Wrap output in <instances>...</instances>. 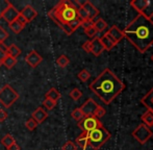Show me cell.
I'll list each match as a JSON object with an SVG mask.
<instances>
[{
  "label": "cell",
  "instance_id": "obj_34",
  "mask_svg": "<svg viewBox=\"0 0 153 150\" xmlns=\"http://www.w3.org/2000/svg\"><path fill=\"white\" fill-rule=\"evenodd\" d=\"M43 104H44V106L47 108V110H49V111H51V110H53V108L56 106V102L55 101H52V100H50V99H46L45 98V100H44V102H43Z\"/></svg>",
  "mask_w": 153,
  "mask_h": 150
},
{
  "label": "cell",
  "instance_id": "obj_16",
  "mask_svg": "<svg viewBox=\"0 0 153 150\" xmlns=\"http://www.w3.org/2000/svg\"><path fill=\"white\" fill-rule=\"evenodd\" d=\"M47 117H48V113H47L43 108H38L33 113H32L31 118L38 124H41L47 119Z\"/></svg>",
  "mask_w": 153,
  "mask_h": 150
},
{
  "label": "cell",
  "instance_id": "obj_36",
  "mask_svg": "<svg viewBox=\"0 0 153 150\" xmlns=\"http://www.w3.org/2000/svg\"><path fill=\"white\" fill-rule=\"evenodd\" d=\"M105 114H106L105 108H103V106L99 105L98 108H97L96 112H95V114H94V117H96L97 119H100V118H102L103 116H105Z\"/></svg>",
  "mask_w": 153,
  "mask_h": 150
},
{
  "label": "cell",
  "instance_id": "obj_2",
  "mask_svg": "<svg viewBox=\"0 0 153 150\" xmlns=\"http://www.w3.org/2000/svg\"><path fill=\"white\" fill-rule=\"evenodd\" d=\"M89 88L103 103L109 104L124 91L125 83L106 68L90 83Z\"/></svg>",
  "mask_w": 153,
  "mask_h": 150
},
{
  "label": "cell",
  "instance_id": "obj_26",
  "mask_svg": "<svg viewBox=\"0 0 153 150\" xmlns=\"http://www.w3.org/2000/svg\"><path fill=\"white\" fill-rule=\"evenodd\" d=\"M16 64H17V59H14V57L6 54V56L4 57V59H3V64H2V65L5 66L7 69H12Z\"/></svg>",
  "mask_w": 153,
  "mask_h": 150
},
{
  "label": "cell",
  "instance_id": "obj_35",
  "mask_svg": "<svg viewBox=\"0 0 153 150\" xmlns=\"http://www.w3.org/2000/svg\"><path fill=\"white\" fill-rule=\"evenodd\" d=\"M62 150H77V146L74 144V142L68 141V142H66L62 145Z\"/></svg>",
  "mask_w": 153,
  "mask_h": 150
},
{
  "label": "cell",
  "instance_id": "obj_30",
  "mask_svg": "<svg viewBox=\"0 0 153 150\" xmlns=\"http://www.w3.org/2000/svg\"><path fill=\"white\" fill-rule=\"evenodd\" d=\"M70 97L72 98L74 101H77V100H79L81 98V96H82V92L80 91L79 89H77V88H75V89H73L72 91L70 92Z\"/></svg>",
  "mask_w": 153,
  "mask_h": 150
},
{
  "label": "cell",
  "instance_id": "obj_24",
  "mask_svg": "<svg viewBox=\"0 0 153 150\" xmlns=\"http://www.w3.org/2000/svg\"><path fill=\"white\" fill-rule=\"evenodd\" d=\"M107 26H108V25H107V23L105 22L102 18L97 19V20L94 22V27L96 28V30L98 31V33H99V31H103L104 29H106Z\"/></svg>",
  "mask_w": 153,
  "mask_h": 150
},
{
  "label": "cell",
  "instance_id": "obj_9",
  "mask_svg": "<svg viewBox=\"0 0 153 150\" xmlns=\"http://www.w3.org/2000/svg\"><path fill=\"white\" fill-rule=\"evenodd\" d=\"M18 16H19V10H17L10 2H8V4L6 5V7L4 8L3 13H2L1 18H3L4 20H5L6 22H8V24H10V23L16 21Z\"/></svg>",
  "mask_w": 153,
  "mask_h": 150
},
{
  "label": "cell",
  "instance_id": "obj_7",
  "mask_svg": "<svg viewBox=\"0 0 153 150\" xmlns=\"http://www.w3.org/2000/svg\"><path fill=\"white\" fill-rule=\"evenodd\" d=\"M131 136L137 141L141 145H144L150 140L153 137V134L148 126H146L145 124L141 123L134 130L132 131Z\"/></svg>",
  "mask_w": 153,
  "mask_h": 150
},
{
  "label": "cell",
  "instance_id": "obj_19",
  "mask_svg": "<svg viewBox=\"0 0 153 150\" xmlns=\"http://www.w3.org/2000/svg\"><path fill=\"white\" fill-rule=\"evenodd\" d=\"M76 144L78 145L82 150H87L89 146V139H88L87 132H81L78 137L76 138Z\"/></svg>",
  "mask_w": 153,
  "mask_h": 150
},
{
  "label": "cell",
  "instance_id": "obj_8",
  "mask_svg": "<svg viewBox=\"0 0 153 150\" xmlns=\"http://www.w3.org/2000/svg\"><path fill=\"white\" fill-rule=\"evenodd\" d=\"M78 127L82 130V132H87L89 134L90 131L96 129V128L102 126V123L100 122V120L97 119L94 116H88V117H85L82 120L78 122Z\"/></svg>",
  "mask_w": 153,
  "mask_h": 150
},
{
  "label": "cell",
  "instance_id": "obj_28",
  "mask_svg": "<svg viewBox=\"0 0 153 150\" xmlns=\"http://www.w3.org/2000/svg\"><path fill=\"white\" fill-rule=\"evenodd\" d=\"M71 117H72L73 119L75 120V121L79 122L80 120H82L83 118H85V115H83L82 112L80 111V108H75V110L73 111L72 113H71Z\"/></svg>",
  "mask_w": 153,
  "mask_h": 150
},
{
  "label": "cell",
  "instance_id": "obj_39",
  "mask_svg": "<svg viewBox=\"0 0 153 150\" xmlns=\"http://www.w3.org/2000/svg\"><path fill=\"white\" fill-rule=\"evenodd\" d=\"M81 47H82V49L85 51V52L90 53V52H91V50H92V42L90 40L87 41V42L83 43L82 46H81Z\"/></svg>",
  "mask_w": 153,
  "mask_h": 150
},
{
  "label": "cell",
  "instance_id": "obj_3",
  "mask_svg": "<svg viewBox=\"0 0 153 150\" xmlns=\"http://www.w3.org/2000/svg\"><path fill=\"white\" fill-rule=\"evenodd\" d=\"M48 16L68 36H71L73 31L69 27V23L77 19V7L69 0H62L59 2L56 6L48 13Z\"/></svg>",
  "mask_w": 153,
  "mask_h": 150
},
{
  "label": "cell",
  "instance_id": "obj_32",
  "mask_svg": "<svg viewBox=\"0 0 153 150\" xmlns=\"http://www.w3.org/2000/svg\"><path fill=\"white\" fill-rule=\"evenodd\" d=\"M39 124L36 123V121H34L32 118H30V119H28L26 122H25V126H26V128L28 130H34L36 127H38Z\"/></svg>",
  "mask_w": 153,
  "mask_h": 150
},
{
  "label": "cell",
  "instance_id": "obj_13",
  "mask_svg": "<svg viewBox=\"0 0 153 150\" xmlns=\"http://www.w3.org/2000/svg\"><path fill=\"white\" fill-rule=\"evenodd\" d=\"M20 14L26 19L27 22H31L36 16H38V12L32 7L31 5H26L22 8V10L20 12Z\"/></svg>",
  "mask_w": 153,
  "mask_h": 150
},
{
  "label": "cell",
  "instance_id": "obj_10",
  "mask_svg": "<svg viewBox=\"0 0 153 150\" xmlns=\"http://www.w3.org/2000/svg\"><path fill=\"white\" fill-rule=\"evenodd\" d=\"M98 106L99 104L93 98H89L79 108H80V111L85 115V117H88V116H94V114L96 112L97 108H98Z\"/></svg>",
  "mask_w": 153,
  "mask_h": 150
},
{
  "label": "cell",
  "instance_id": "obj_45",
  "mask_svg": "<svg viewBox=\"0 0 153 150\" xmlns=\"http://www.w3.org/2000/svg\"><path fill=\"white\" fill-rule=\"evenodd\" d=\"M10 2V1H8ZM8 2H7V4H8ZM5 3V1H1L0 2V18H1V15H2V13H3V10H4V8L6 7V5H7V4H6L5 6H2V4H4Z\"/></svg>",
  "mask_w": 153,
  "mask_h": 150
},
{
  "label": "cell",
  "instance_id": "obj_21",
  "mask_svg": "<svg viewBox=\"0 0 153 150\" xmlns=\"http://www.w3.org/2000/svg\"><path fill=\"white\" fill-rule=\"evenodd\" d=\"M61 97H62L61 93H59L55 88H51V89L46 93V95H45V98H46V99H50L55 102H57V100L61 99Z\"/></svg>",
  "mask_w": 153,
  "mask_h": 150
},
{
  "label": "cell",
  "instance_id": "obj_43",
  "mask_svg": "<svg viewBox=\"0 0 153 150\" xmlns=\"http://www.w3.org/2000/svg\"><path fill=\"white\" fill-rule=\"evenodd\" d=\"M5 56H6V52H4V51H2L1 49H0V67H1L2 64H3V59Z\"/></svg>",
  "mask_w": 153,
  "mask_h": 150
},
{
  "label": "cell",
  "instance_id": "obj_14",
  "mask_svg": "<svg viewBox=\"0 0 153 150\" xmlns=\"http://www.w3.org/2000/svg\"><path fill=\"white\" fill-rule=\"evenodd\" d=\"M91 42H92V50H91V52L95 55V56H99V55H100L101 53L104 51V47H103L102 43H101L100 38L95 37L91 41Z\"/></svg>",
  "mask_w": 153,
  "mask_h": 150
},
{
  "label": "cell",
  "instance_id": "obj_27",
  "mask_svg": "<svg viewBox=\"0 0 153 150\" xmlns=\"http://www.w3.org/2000/svg\"><path fill=\"white\" fill-rule=\"evenodd\" d=\"M56 64L61 68H66L67 66H68L69 64H70V59H69V57L67 56V55L62 54V55H59V56L57 57Z\"/></svg>",
  "mask_w": 153,
  "mask_h": 150
},
{
  "label": "cell",
  "instance_id": "obj_11",
  "mask_svg": "<svg viewBox=\"0 0 153 150\" xmlns=\"http://www.w3.org/2000/svg\"><path fill=\"white\" fill-rule=\"evenodd\" d=\"M79 5H81L85 10H87L88 15H89V19L92 21H94V19L96 17H98L99 15V10L92 3L91 1H85V2H77Z\"/></svg>",
  "mask_w": 153,
  "mask_h": 150
},
{
  "label": "cell",
  "instance_id": "obj_29",
  "mask_svg": "<svg viewBox=\"0 0 153 150\" xmlns=\"http://www.w3.org/2000/svg\"><path fill=\"white\" fill-rule=\"evenodd\" d=\"M8 26H10V28L12 29L15 33H17V35H18V33H20L21 30L24 28V27H23L17 20L14 21V22H12V23H10V25H8Z\"/></svg>",
  "mask_w": 153,
  "mask_h": 150
},
{
  "label": "cell",
  "instance_id": "obj_23",
  "mask_svg": "<svg viewBox=\"0 0 153 150\" xmlns=\"http://www.w3.org/2000/svg\"><path fill=\"white\" fill-rule=\"evenodd\" d=\"M15 139H14V137L12 136V134H5V136L3 137V138L1 139V144L3 145L4 147H5L6 149L8 148V147H10L13 144H15Z\"/></svg>",
  "mask_w": 153,
  "mask_h": 150
},
{
  "label": "cell",
  "instance_id": "obj_4",
  "mask_svg": "<svg viewBox=\"0 0 153 150\" xmlns=\"http://www.w3.org/2000/svg\"><path fill=\"white\" fill-rule=\"evenodd\" d=\"M88 139H89V146H91L94 150H99L111 139V134L102 125L90 131L88 134Z\"/></svg>",
  "mask_w": 153,
  "mask_h": 150
},
{
  "label": "cell",
  "instance_id": "obj_5",
  "mask_svg": "<svg viewBox=\"0 0 153 150\" xmlns=\"http://www.w3.org/2000/svg\"><path fill=\"white\" fill-rule=\"evenodd\" d=\"M19 99V94L10 85H3L0 90V103L4 108H8Z\"/></svg>",
  "mask_w": 153,
  "mask_h": 150
},
{
  "label": "cell",
  "instance_id": "obj_31",
  "mask_svg": "<svg viewBox=\"0 0 153 150\" xmlns=\"http://www.w3.org/2000/svg\"><path fill=\"white\" fill-rule=\"evenodd\" d=\"M77 76H78V78L80 79L81 81L85 82V81L89 80V78L91 77V73H90V72L88 71L87 69H82L78 74H77Z\"/></svg>",
  "mask_w": 153,
  "mask_h": 150
},
{
  "label": "cell",
  "instance_id": "obj_1",
  "mask_svg": "<svg viewBox=\"0 0 153 150\" xmlns=\"http://www.w3.org/2000/svg\"><path fill=\"white\" fill-rule=\"evenodd\" d=\"M122 31L139 52L145 53L153 45V21L143 15H137Z\"/></svg>",
  "mask_w": 153,
  "mask_h": 150
},
{
  "label": "cell",
  "instance_id": "obj_6",
  "mask_svg": "<svg viewBox=\"0 0 153 150\" xmlns=\"http://www.w3.org/2000/svg\"><path fill=\"white\" fill-rule=\"evenodd\" d=\"M130 5L140 15L151 19L153 17V0H133Z\"/></svg>",
  "mask_w": 153,
  "mask_h": 150
},
{
  "label": "cell",
  "instance_id": "obj_37",
  "mask_svg": "<svg viewBox=\"0 0 153 150\" xmlns=\"http://www.w3.org/2000/svg\"><path fill=\"white\" fill-rule=\"evenodd\" d=\"M97 33H98V31L96 30V28H95L94 26H91V27H89V28L85 29V33L89 38H95L97 35Z\"/></svg>",
  "mask_w": 153,
  "mask_h": 150
},
{
  "label": "cell",
  "instance_id": "obj_22",
  "mask_svg": "<svg viewBox=\"0 0 153 150\" xmlns=\"http://www.w3.org/2000/svg\"><path fill=\"white\" fill-rule=\"evenodd\" d=\"M22 53V50H21L20 48H19L17 45L15 44H12L10 46L7 47V51H6V54L10 55V56L14 57V59H17V57L19 56V55Z\"/></svg>",
  "mask_w": 153,
  "mask_h": 150
},
{
  "label": "cell",
  "instance_id": "obj_41",
  "mask_svg": "<svg viewBox=\"0 0 153 150\" xmlns=\"http://www.w3.org/2000/svg\"><path fill=\"white\" fill-rule=\"evenodd\" d=\"M17 21H18V22L20 23V24L22 25L23 27H24L25 25H26L27 23H28V22L26 21V19H25L24 17H23L22 15L20 14V12H19V16H18V18H17Z\"/></svg>",
  "mask_w": 153,
  "mask_h": 150
},
{
  "label": "cell",
  "instance_id": "obj_15",
  "mask_svg": "<svg viewBox=\"0 0 153 150\" xmlns=\"http://www.w3.org/2000/svg\"><path fill=\"white\" fill-rule=\"evenodd\" d=\"M100 41H101V43H102L103 47H104V50H107V51L111 50V49L117 45V42H116L107 33L100 38Z\"/></svg>",
  "mask_w": 153,
  "mask_h": 150
},
{
  "label": "cell",
  "instance_id": "obj_18",
  "mask_svg": "<svg viewBox=\"0 0 153 150\" xmlns=\"http://www.w3.org/2000/svg\"><path fill=\"white\" fill-rule=\"evenodd\" d=\"M141 102L147 108V110L153 111V88L149 92H147V94L142 98Z\"/></svg>",
  "mask_w": 153,
  "mask_h": 150
},
{
  "label": "cell",
  "instance_id": "obj_44",
  "mask_svg": "<svg viewBox=\"0 0 153 150\" xmlns=\"http://www.w3.org/2000/svg\"><path fill=\"white\" fill-rule=\"evenodd\" d=\"M7 150H20V146H19L17 143H15V144H13L10 147H8Z\"/></svg>",
  "mask_w": 153,
  "mask_h": 150
},
{
  "label": "cell",
  "instance_id": "obj_46",
  "mask_svg": "<svg viewBox=\"0 0 153 150\" xmlns=\"http://www.w3.org/2000/svg\"><path fill=\"white\" fill-rule=\"evenodd\" d=\"M151 61L153 62V54H152V56H151Z\"/></svg>",
  "mask_w": 153,
  "mask_h": 150
},
{
  "label": "cell",
  "instance_id": "obj_42",
  "mask_svg": "<svg viewBox=\"0 0 153 150\" xmlns=\"http://www.w3.org/2000/svg\"><path fill=\"white\" fill-rule=\"evenodd\" d=\"M8 117L7 113L3 110V108H0V122H3L6 120V118Z\"/></svg>",
  "mask_w": 153,
  "mask_h": 150
},
{
  "label": "cell",
  "instance_id": "obj_38",
  "mask_svg": "<svg viewBox=\"0 0 153 150\" xmlns=\"http://www.w3.org/2000/svg\"><path fill=\"white\" fill-rule=\"evenodd\" d=\"M8 38V33L2 26H0V44L4 43V41Z\"/></svg>",
  "mask_w": 153,
  "mask_h": 150
},
{
  "label": "cell",
  "instance_id": "obj_20",
  "mask_svg": "<svg viewBox=\"0 0 153 150\" xmlns=\"http://www.w3.org/2000/svg\"><path fill=\"white\" fill-rule=\"evenodd\" d=\"M142 122L148 127L153 126V111L147 110L145 113L142 115Z\"/></svg>",
  "mask_w": 153,
  "mask_h": 150
},
{
  "label": "cell",
  "instance_id": "obj_33",
  "mask_svg": "<svg viewBox=\"0 0 153 150\" xmlns=\"http://www.w3.org/2000/svg\"><path fill=\"white\" fill-rule=\"evenodd\" d=\"M80 26H81V21L79 20L78 18L75 19V20H73L72 22L69 23V27H70L71 30H72L73 33H74V31L76 30V29L78 28V27H80Z\"/></svg>",
  "mask_w": 153,
  "mask_h": 150
},
{
  "label": "cell",
  "instance_id": "obj_12",
  "mask_svg": "<svg viewBox=\"0 0 153 150\" xmlns=\"http://www.w3.org/2000/svg\"><path fill=\"white\" fill-rule=\"evenodd\" d=\"M43 61V57L36 52V50H31L25 57V62L30 66L31 68L38 67L39 64H41Z\"/></svg>",
  "mask_w": 153,
  "mask_h": 150
},
{
  "label": "cell",
  "instance_id": "obj_25",
  "mask_svg": "<svg viewBox=\"0 0 153 150\" xmlns=\"http://www.w3.org/2000/svg\"><path fill=\"white\" fill-rule=\"evenodd\" d=\"M77 18H78L81 22H82V21H85V20H90L87 10H85L81 5H79L78 7H77Z\"/></svg>",
  "mask_w": 153,
  "mask_h": 150
},
{
  "label": "cell",
  "instance_id": "obj_17",
  "mask_svg": "<svg viewBox=\"0 0 153 150\" xmlns=\"http://www.w3.org/2000/svg\"><path fill=\"white\" fill-rule=\"evenodd\" d=\"M107 33H108V35L117 42V44L120 42V41H122V39L124 38L123 31L117 26V25H113V26L107 30Z\"/></svg>",
  "mask_w": 153,
  "mask_h": 150
},
{
  "label": "cell",
  "instance_id": "obj_47",
  "mask_svg": "<svg viewBox=\"0 0 153 150\" xmlns=\"http://www.w3.org/2000/svg\"><path fill=\"white\" fill-rule=\"evenodd\" d=\"M152 138H153V137H152Z\"/></svg>",
  "mask_w": 153,
  "mask_h": 150
},
{
  "label": "cell",
  "instance_id": "obj_40",
  "mask_svg": "<svg viewBox=\"0 0 153 150\" xmlns=\"http://www.w3.org/2000/svg\"><path fill=\"white\" fill-rule=\"evenodd\" d=\"M91 26H94V21L92 20H85L81 22V27H83V29H87Z\"/></svg>",
  "mask_w": 153,
  "mask_h": 150
}]
</instances>
